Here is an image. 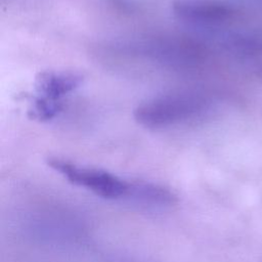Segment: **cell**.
Returning a JSON list of instances; mask_svg holds the SVG:
<instances>
[{"label": "cell", "instance_id": "1", "mask_svg": "<svg viewBox=\"0 0 262 262\" xmlns=\"http://www.w3.org/2000/svg\"><path fill=\"white\" fill-rule=\"evenodd\" d=\"M48 166L69 182L107 200L134 199L150 202L152 184L130 182L104 170L77 165L59 158H49Z\"/></svg>", "mask_w": 262, "mask_h": 262}, {"label": "cell", "instance_id": "2", "mask_svg": "<svg viewBox=\"0 0 262 262\" xmlns=\"http://www.w3.org/2000/svg\"><path fill=\"white\" fill-rule=\"evenodd\" d=\"M206 108V100L192 93L166 94L140 103L134 110L138 124L147 128H163L186 122Z\"/></svg>", "mask_w": 262, "mask_h": 262}, {"label": "cell", "instance_id": "3", "mask_svg": "<svg viewBox=\"0 0 262 262\" xmlns=\"http://www.w3.org/2000/svg\"><path fill=\"white\" fill-rule=\"evenodd\" d=\"M172 10L178 18L194 24L220 21L230 13L225 5L209 0H177Z\"/></svg>", "mask_w": 262, "mask_h": 262}, {"label": "cell", "instance_id": "4", "mask_svg": "<svg viewBox=\"0 0 262 262\" xmlns=\"http://www.w3.org/2000/svg\"><path fill=\"white\" fill-rule=\"evenodd\" d=\"M82 83V77L70 73H40L36 79L38 95L51 101L61 102V98L74 91Z\"/></svg>", "mask_w": 262, "mask_h": 262}, {"label": "cell", "instance_id": "5", "mask_svg": "<svg viewBox=\"0 0 262 262\" xmlns=\"http://www.w3.org/2000/svg\"><path fill=\"white\" fill-rule=\"evenodd\" d=\"M61 110V102L51 101L49 99L37 95L31 102L29 108V116L34 120L45 122L55 118Z\"/></svg>", "mask_w": 262, "mask_h": 262}]
</instances>
